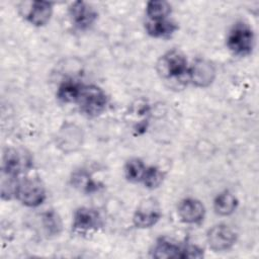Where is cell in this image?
Listing matches in <instances>:
<instances>
[{
    "label": "cell",
    "instance_id": "52a82bcc",
    "mask_svg": "<svg viewBox=\"0 0 259 259\" xmlns=\"http://www.w3.org/2000/svg\"><path fill=\"white\" fill-rule=\"evenodd\" d=\"M102 227V219L99 212L91 207H80L74 212L72 229L80 235H87Z\"/></svg>",
    "mask_w": 259,
    "mask_h": 259
},
{
    "label": "cell",
    "instance_id": "9c48e42d",
    "mask_svg": "<svg viewBox=\"0 0 259 259\" xmlns=\"http://www.w3.org/2000/svg\"><path fill=\"white\" fill-rule=\"evenodd\" d=\"M207 243L213 251H227L236 243V233L227 225L220 224L210 228L206 235Z\"/></svg>",
    "mask_w": 259,
    "mask_h": 259
},
{
    "label": "cell",
    "instance_id": "277c9868",
    "mask_svg": "<svg viewBox=\"0 0 259 259\" xmlns=\"http://www.w3.org/2000/svg\"><path fill=\"white\" fill-rule=\"evenodd\" d=\"M77 102L83 113L88 116H97L104 111L107 104V96L98 86L83 85Z\"/></svg>",
    "mask_w": 259,
    "mask_h": 259
},
{
    "label": "cell",
    "instance_id": "9a60e30c",
    "mask_svg": "<svg viewBox=\"0 0 259 259\" xmlns=\"http://www.w3.org/2000/svg\"><path fill=\"white\" fill-rule=\"evenodd\" d=\"M238 206V199L236 196L229 192L224 191L217 195L213 201V207L218 214L220 215H230L232 214Z\"/></svg>",
    "mask_w": 259,
    "mask_h": 259
},
{
    "label": "cell",
    "instance_id": "e0dca14e",
    "mask_svg": "<svg viewBox=\"0 0 259 259\" xmlns=\"http://www.w3.org/2000/svg\"><path fill=\"white\" fill-rule=\"evenodd\" d=\"M171 13V5L166 1L154 0L147 3L146 15L148 20L166 19Z\"/></svg>",
    "mask_w": 259,
    "mask_h": 259
},
{
    "label": "cell",
    "instance_id": "6da1fadb",
    "mask_svg": "<svg viewBox=\"0 0 259 259\" xmlns=\"http://www.w3.org/2000/svg\"><path fill=\"white\" fill-rule=\"evenodd\" d=\"M157 71L166 80L183 81V78L188 79L189 67L185 56L178 50H172L159 59Z\"/></svg>",
    "mask_w": 259,
    "mask_h": 259
},
{
    "label": "cell",
    "instance_id": "44dd1931",
    "mask_svg": "<svg viewBox=\"0 0 259 259\" xmlns=\"http://www.w3.org/2000/svg\"><path fill=\"white\" fill-rule=\"evenodd\" d=\"M44 219H45V225L49 229V232L58 233V228H60L61 225H60V220L59 218H57L56 213L48 212Z\"/></svg>",
    "mask_w": 259,
    "mask_h": 259
},
{
    "label": "cell",
    "instance_id": "8992f818",
    "mask_svg": "<svg viewBox=\"0 0 259 259\" xmlns=\"http://www.w3.org/2000/svg\"><path fill=\"white\" fill-rule=\"evenodd\" d=\"M32 166V161L24 150L9 148L4 152L2 174L16 177L26 171Z\"/></svg>",
    "mask_w": 259,
    "mask_h": 259
},
{
    "label": "cell",
    "instance_id": "5bb4252c",
    "mask_svg": "<svg viewBox=\"0 0 259 259\" xmlns=\"http://www.w3.org/2000/svg\"><path fill=\"white\" fill-rule=\"evenodd\" d=\"M145 29L148 34L153 37L164 38L172 35L178 29V25L168 18L160 20H147L145 23Z\"/></svg>",
    "mask_w": 259,
    "mask_h": 259
},
{
    "label": "cell",
    "instance_id": "7a4b0ae2",
    "mask_svg": "<svg viewBox=\"0 0 259 259\" xmlns=\"http://www.w3.org/2000/svg\"><path fill=\"white\" fill-rule=\"evenodd\" d=\"M152 257L158 259L164 258H201L203 251L194 245L178 244L167 238L157 240L152 251Z\"/></svg>",
    "mask_w": 259,
    "mask_h": 259
},
{
    "label": "cell",
    "instance_id": "7c38bea8",
    "mask_svg": "<svg viewBox=\"0 0 259 259\" xmlns=\"http://www.w3.org/2000/svg\"><path fill=\"white\" fill-rule=\"evenodd\" d=\"M178 215L187 224L200 223L205 213L204 205L195 198H185L178 204Z\"/></svg>",
    "mask_w": 259,
    "mask_h": 259
},
{
    "label": "cell",
    "instance_id": "ac0fdd59",
    "mask_svg": "<svg viewBox=\"0 0 259 259\" xmlns=\"http://www.w3.org/2000/svg\"><path fill=\"white\" fill-rule=\"evenodd\" d=\"M147 167L144 162L139 158L130 159L124 166V175L131 182H142Z\"/></svg>",
    "mask_w": 259,
    "mask_h": 259
},
{
    "label": "cell",
    "instance_id": "4fadbf2b",
    "mask_svg": "<svg viewBox=\"0 0 259 259\" xmlns=\"http://www.w3.org/2000/svg\"><path fill=\"white\" fill-rule=\"evenodd\" d=\"M53 13V4L48 1H33L26 14V19L34 26L47 24Z\"/></svg>",
    "mask_w": 259,
    "mask_h": 259
},
{
    "label": "cell",
    "instance_id": "5b68a950",
    "mask_svg": "<svg viewBox=\"0 0 259 259\" xmlns=\"http://www.w3.org/2000/svg\"><path fill=\"white\" fill-rule=\"evenodd\" d=\"M14 196L24 205L35 207L46 199V190L41 182L35 178L18 180Z\"/></svg>",
    "mask_w": 259,
    "mask_h": 259
},
{
    "label": "cell",
    "instance_id": "8fae6325",
    "mask_svg": "<svg viewBox=\"0 0 259 259\" xmlns=\"http://www.w3.org/2000/svg\"><path fill=\"white\" fill-rule=\"evenodd\" d=\"M215 76L213 66L205 60H196L195 63L189 67L188 80L197 87L208 86Z\"/></svg>",
    "mask_w": 259,
    "mask_h": 259
},
{
    "label": "cell",
    "instance_id": "3957f363",
    "mask_svg": "<svg viewBox=\"0 0 259 259\" xmlns=\"http://www.w3.org/2000/svg\"><path fill=\"white\" fill-rule=\"evenodd\" d=\"M255 36L252 28L245 22H237L227 35V47L235 55L245 57L252 53Z\"/></svg>",
    "mask_w": 259,
    "mask_h": 259
},
{
    "label": "cell",
    "instance_id": "ba28073f",
    "mask_svg": "<svg viewBox=\"0 0 259 259\" xmlns=\"http://www.w3.org/2000/svg\"><path fill=\"white\" fill-rule=\"evenodd\" d=\"M161 215V207L158 201L154 198H147L142 200L138 205L133 222L137 228H151L157 224Z\"/></svg>",
    "mask_w": 259,
    "mask_h": 259
},
{
    "label": "cell",
    "instance_id": "d6986e66",
    "mask_svg": "<svg viewBox=\"0 0 259 259\" xmlns=\"http://www.w3.org/2000/svg\"><path fill=\"white\" fill-rule=\"evenodd\" d=\"M163 176H164L163 172L159 168L150 166V167H147V170L145 172L142 182L146 187L153 189L158 187L162 183Z\"/></svg>",
    "mask_w": 259,
    "mask_h": 259
},
{
    "label": "cell",
    "instance_id": "ffe728a7",
    "mask_svg": "<svg viewBox=\"0 0 259 259\" xmlns=\"http://www.w3.org/2000/svg\"><path fill=\"white\" fill-rule=\"evenodd\" d=\"M72 183L75 185V187L87 192L97 189L96 184L86 172H76L72 177Z\"/></svg>",
    "mask_w": 259,
    "mask_h": 259
},
{
    "label": "cell",
    "instance_id": "2e32d148",
    "mask_svg": "<svg viewBox=\"0 0 259 259\" xmlns=\"http://www.w3.org/2000/svg\"><path fill=\"white\" fill-rule=\"evenodd\" d=\"M83 85L75 80H66L64 81L58 89L57 96L58 98L66 103L77 102Z\"/></svg>",
    "mask_w": 259,
    "mask_h": 259
},
{
    "label": "cell",
    "instance_id": "30bf717a",
    "mask_svg": "<svg viewBox=\"0 0 259 259\" xmlns=\"http://www.w3.org/2000/svg\"><path fill=\"white\" fill-rule=\"evenodd\" d=\"M69 15L72 23L81 30L89 28L97 19L96 10L83 1L73 2L69 7Z\"/></svg>",
    "mask_w": 259,
    "mask_h": 259
}]
</instances>
